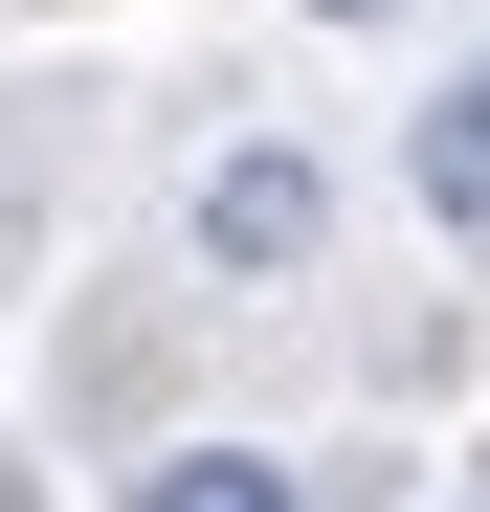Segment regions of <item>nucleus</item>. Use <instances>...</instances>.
Wrapping results in <instances>:
<instances>
[{"mask_svg":"<svg viewBox=\"0 0 490 512\" xmlns=\"http://www.w3.org/2000/svg\"><path fill=\"white\" fill-rule=\"evenodd\" d=\"M312 245H335V179H312V156H223V179H201V268H245V290H290Z\"/></svg>","mask_w":490,"mask_h":512,"instance_id":"1","label":"nucleus"},{"mask_svg":"<svg viewBox=\"0 0 490 512\" xmlns=\"http://www.w3.org/2000/svg\"><path fill=\"white\" fill-rule=\"evenodd\" d=\"M134 512H312L268 446H179V468H134Z\"/></svg>","mask_w":490,"mask_h":512,"instance_id":"2","label":"nucleus"},{"mask_svg":"<svg viewBox=\"0 0 490 512\" xmlns=\"http://www.w3.org/2000/svg\"><path fill=\"white\" fill-rule=\"evenodd\" d=\"M446 156H490V67H468V90H446Z\"/></svg>","mask_w":490,"mask_h":512,"instance_id":"3","label":"nucleus"},{"mask_svg":"<svg viewBox=\"0 0 490 512\" xmlns=\"http://www.w3.org/2000/svg\"><path fill=\"white\" fill-rule=\"evenodd\" d=\"M312 23H401V0H312Z\"/></svg>","mask_w":490,"mask_h":512,"instance_id":"4","label":"nucleus"}]
</instances>
